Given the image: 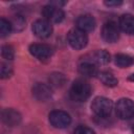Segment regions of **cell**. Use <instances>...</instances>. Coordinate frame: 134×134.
<instances>
[{
	"label": "cell",
	"mask_w": 134,
	"mask_h": 134,
	"mask_svg": "<svg viewBox=\"0 0 134 134\" xmlns=\"http://www.w3.org/2000/svg\"><path fill=\"white\" fill-rule=\"evenodd\" d=\"M69 94L72 100L77 103H83L87 100L91 95V87L88 82L79 79L72 83L69 90Z\"/></svg>",
	"instance_id": "6da1fadb"
},
{
	"label": "cell",
	"mask_w": 134,
	"mask_h": 134,
	"mask_svg": "<svg viewBox=\"0 0 134 134\" xmlns=\"http://www.w3.org/2000/svg\"><path fill=\"white\" fill-rule=\"evenodd\" d=\"M98 80L107 87H115L118 84V80L108 71H100L97 74Z\"/></svg>",
	"instance_id": "2e32d148"
},
{
	"label": "cell",
	"mask_w": 134,
	"mask_h": 134,
	"mask_svg": "<svg viewBox=\"0 0 134 134\" xmlns=\"http://www.w3.org/2000/svg\"><path fill=\"white\" fill-rule=\"evenodd\" d=\"M112 109H113L112 100L105 96H97L91 103V110L98 117L109 116L112 112Z\"/></svg>",
	"instance_id": "7a4b0ae2"
},
{
	"label": "cell",
	"mask_w": 134,
	"mask_h": 134,
	"mask_svg": "<svg viewBox=\"0 0 134 134\" xmlns=\"http://www.w3.org/2000/svg\"><path fill=\"white\" fill-rule=\"evenodd\" d=\"M32 95L37 100L40 102H46L48 100L52 95V90L50 86L43 84V83H37L32 87Z\"/></svg>",
	"instance_id": "8fae6325"
},
{
	"label": "cell",
	"mask_w": 134,
	"mask_h": 134,
	"mask_svg": "<svg viewBox=\"0 0 134 134\" xmlns=\"http://www.w3.org/2000/svg\"><path fill=\"white\" fill-rule=\"evenodd\" d=\"M1 55L7 60V61H12L15 58V49L13 46L10 45H3L1 48Z\"/></svg>",
	"instance_id": "44dd1931"
},
{
	"label": "cell",
	"mask_w": 134,
	"mask_h": 134,
	"mask_svg": "<svg viewBox=\"0 0 134 134\" xmlns=\"http://www.w3.org/2000/svg\"><path fill=\"white\" fill-rule=\"evenodd\" d=\"M32 32L36 37L40 39H46L51 36L52 34V26L51 23L45 19H39L32 23L31 26Z\"/></svg>",
	"instance_id": "ba28073f"
},
{
	"label": "cell",
	"mask_w": 134,
	"mask_h": 134,
	"mask_svg": "<svg viewBox=\"0 0 134 134\" xmlns=\"http://www.w3.org/2000/svg\"><path fill=\"white\" fill-rule=\"evenodd\" d=\"M1 119L8 127H16L21 122L22 116H21L19 111L15 110V109H12V108H7V109L2 110Z\"/></svg>",
	"instance_id": "30bf717a"
},
{
	"label": "cell",
	"mask_w": 134,
	"mask_h": 134,
	"mask_svg": "<svg viewBox=\"0 0 134 134\" xmlns=\"http://www.w3.org/2000/svg\"><path fill=\"white\" fill-rule=\"evenodd\" d=\"M12 30H13V26H12L10 21L6 20L5 18H1V20H0V36H1V38L8 36Z\"/></svg>",
	"instance_id": "d6986e66"
},
{
	"label": "cell",
	"mask_w": 134,
	"mask_h": 134,
	"mask_svg": "<svg viewBox=\"0 0 134 134\" xmlns=\"http://www.w3.org/2000/svg\"><path fill=\"white\" fill-rule=\"evenodd\" d=\"M66 81H67L66 76L60 72L51 73L49 76V83L51 86H54V87H62L66 83Z\"/></svg>",
	"instance_id": "ac0fdd59"
},
{
	"label": "cell",
	"mask_w": 134,
	"mask_h": 134,
	"mask_svg": "<svg viewBox=\"0 0 134 134\" xmlns=\"http://www.w3.org/2000/svg\"><path fill=\"white\" fill-rule=\"evenodd\" d=\"M48 119L50 125L57 129H65L71 124V116L63 110H53L49 113Z\"/></svg>",
	"instance_id": "277c9868"
},
{
	"label": "cell",
	"mask_w": 134,
	"mask_h": 134,
	"mask_svg": "<svg viewBox=\"0 0 134 134\" xmlns=\"http://www.w3.org/2000/svg\"><path fill=\"white\" fill-rule=\"evenodd\" d=\"M102 38L107 43H115L119 39V28L118 25L114 21H108L106 22L100 31Z\"/></svg>",
	"instance_id": "8992f818"
},
{
	"label": "cell",
	"mask_w": 134,
	"mask_h": 134,
	"mask_svg": "<svg viewBox=\"0 0 134 134\" xmlns=\"http://www.w3.org/2000/svg\"><path fill=\"white\" fill-rule=\"evenodd\" d=\"M79 72L80 74L87 76V77H92L98 74L97 68L94 63L91 61H84L79 65Z\"/></svg>",
	"instance_id": "5bb4252c"
},
{
	"label": "cell",
	"mask_w": 134,
	"mask_h": 134,
	"mask_svg": "<svg viewBox=\"0 0 134 134\" xmlns=\"http://www.w3.org/2000/svg\"><path fill=\"white\" fill-rule=\"evenodd\" d=\"M42 15L45 18V20L49 21L50 23H61L65 17V14L62 8L55 7L50 4L43 7Z\"/></svg>",
	"instance_id": "9c48e42d"
},
{
	"label": "cell",
	"mask_w": 134,
	"mask_h": 134,
	"mask_svg": "<svg viewBox=\"0 0 134 134\" xmlns=\"http://www.w3.org/2000/svg\"><path fill=\"white\" fill-rule=\"evenodd\" d=\"M10 23H12L13 29L14 30H17V31H21L25 27V19L22 16H20V15H16L12 19Z\"/></svg>",
	"instance_id": "ffe728a7"
},
{
	"label": "cell",
	"mask_w": 134,
	"mask_h": 134,
	"mask_svg": "<svg viewBox=\"0 0 134 134\" xmlns=\"http://www.w3.org/2000/svg\"><path fill=\"white\" fill-rule=\"evenodd\" d=\"M117 116L120 119H130L134 116V102L130 98H120L115 107Z\"/></svg>",
	"instance_id": "5b68a950"
},
{
	"label": "cell",
	"mask_w": 134,
	"mask_h": 134,
	"mask_svg": "<svg viewBox=\"0 0 134 134\" xmlns=\"http://www.w3.org/2000/svg\"><path fill=\"white\" fill-rule=\"evenodd\" d=\"M30 54L32 57H35L36 59L40 60V61H45L48 60L52 53H53V49L50 45L48 44H44V43H35L31 44L28 48Z\"/></svg>",
	"instance_id": "52a82bcc"
},
{
	"label": "cell",
	"mask_w": 134,
	"mask_h": 134,
	"mask_svg": "<svg viewBox=\"0 0 134 134\" xmlns=\"http://www.w3.org/2000/svg\"><path fill=\"white\" fill-rule=\"evenodd\" d=\"M110 60H111L110 53L104 49L95 51L91 57V62L94 64H98V65H106L110 62Z\"/></svg>",
	"instance_id": "9a60e30c"
},
{
	"label": "cell",
	"mask_w": 134,
	"mask_h": 134,
	"mask_svg": "<svg viewBox=\"0 0 134 134\" xmlns=\"http://www.w3.org/2000/svg\"><path fill=\"white\" fill-rule=\"evenodd\" d=\"M106 6L112 7V6H118L122 4V1H117V0H109V1H105L104 2Z\"/></svg>",
	"instance_id": "cb8c5ba5"
},
{
	"label": "cell",
	"mask_w": 134,
	"mask_h": 134,
	"mask_svg": "<svg viewBox=\"0 0 134 134\" xmlns=\"http://www.w3.org/2000/svg\"><path fill=\"white\" fill-rule=\"evenodd\" d=\"M49 4H50V5H53V6H55V7L61 8L62 6H64V5L66 4V2H65V1H51Z\"/></svg>",
	"instance_id": "d4e9b609"
},
{
	"label": "cell",
	"mask_w": 134,
	"mask_h": 134,
	"mask_svg": "<svg viewBox=\"0 0 134 134\" xmlns=\"http://www.w3.org/2000/svg\"><path fill=\"white\" fill-rule=\"evenodd\" d=\"M114 63L120 68H127L134 64V58L125 53H117L114 57Z\"/></svg>",
	"instance_id": "e0dca14e"
},
{
	"label": "cell",
	"mask_w": 134,
	"mask_h": 134,
	"mask_svg": "<svg viewBox=\"0 0 134 134\" xmlns=\"http://www.w3.org/2000/svg\"><path fill=\"white\" fill-rule=\"evenodd\" d=\"M67 41L68 44L76 50L83 49L88 44V37L87 34L79 28H72L67 34Z\"/></svg>",
	"instance_id": "3957f363"
},
{
	"label": "cell",
	"mask_w": 134,
	"mask_h": 134,
	"mask_svg": "<svg viewBox=\"0 0 134 134\" xmlns=\"http://www.w3.org/2000/svg\"><path fill=\"white\" fill-rule=\"evenodd\" d=\"M96 26V21L91 15H82L76 19V28L85 31L90 32L94 30Z\"/></svg>",
	"instance_id": "7c38bea8"
},
{
	"label": "cell",
	"mask_w": 134,
	"mask_h": 134,
	"mask_svg": "<svg viewBox=\"0 0 134 134\" xmlns=\"http://www.w3.org/2000/svg\"><path fill=\"white\" fill-rule=\"evenodd\" d=\"M74 134H95V132L87 126H79L74 130Z\"/></svg>",
	"instance_id": "603a6c76"
},
{
	"label": "cell",
	"mask_w": 134,
	"mask_h": 134,
	"mask_svg": "<svg viewBox=\"0 0 134 134\" xmlns=\"http://www.w3.org/2000/svg\"><path fill=\"white\" fill-rule=\"evenodd\" d=\"M119 27L124 32L134 35V16L130 14L122 15L119 18Z\"/></svg>",
	"instance_id": "4fadbf2b"
},
{
	"label": "cell",
	"mask_w": 134,
	"mask_h": 134,
	"mask_svg": "<svg viewBox=\"0 0 134 134\" xmlns=\"http://www.w3.org/2000/svg\"><path fill=\"white\" fill-rule=\"evenodd\" d=\"M128 80H129V81H131V82H134V73H132L131 75H129Z\"/></svg>",
	"instance_id": "484cf974"
},
{
	"label": "cell",
	"mask_w": 134,
	"mask_h": 134,
	"mask_svg": "<svg viewBox=\"0 0 134 134\" xmlns=\"http://www.w3.org/2000/svg\"><path fill=\"white\" fill-rule=\"evenodd\" d=\"M132 132H133V134H134V125H133V127H132Z\"/></svg>",
	"instance_id": "4316f807"
},
{
	"label": "cell",
	"mask_w": 134,
	"mask_h": 134,
	"mask_svg": "<svg viewBox=\"0 0 134 134\" xmlns=\"http://www.w3.org/2000/svg\"><path fill=\"white\" fill-rule=\"evenodd\" d=\"M13 74V67L9 64L6 63H2L1 64V68H0V76L2 80L8 79Z\"/></svg>",
	"instance_id": "7402d4cb"
}]
</instances>
